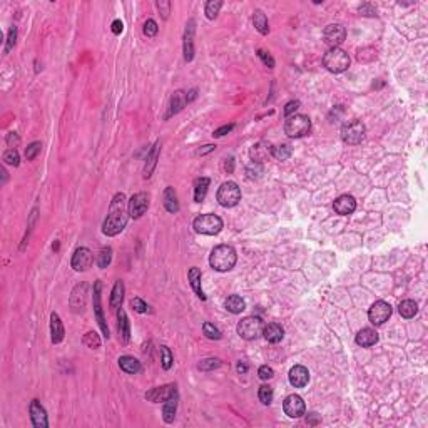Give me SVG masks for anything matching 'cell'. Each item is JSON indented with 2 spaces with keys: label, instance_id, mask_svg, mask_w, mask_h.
I'll list each match as a JSON object with an SVG mask.
<instances>
[{
  "label": "cell",
  "instance_id": "6da1fadb",
  "mask_svg": "<svg viewBox=\"0 0 428 428\" xmlns=\"http://www.w3.org/2000/svg\"><path fill=\"white\" fill-rule=\"evenodd\" d=\"M127 202L129 201H125V196L122 193H117L112 197L111 207H109V214L102 226V233L106 236H116L125 228L127 219H129Z\"/></svg>",
  "mask_w": 428,
  "mask_h": 428
},
{
  "label": "cell",
  "instance_id": "7a4b0ae2",
  "mask_svg": "<svg viewBox=\"0 0 428 428\" xmlns=\"http://www.w3.org/2000/svg\"><path fill=\"white\" fill-rule=\"evenodd\" d=\"M236 261H238V256H236V251L233 246L229 244H219L212 249L211 258H209V265L212 270H216L219 273L229 271L233 270Z\"/></svg>",
  "mask_w": 428,
  "mask_h": 428
},
{
  "label": "cell",
  "instance_id": "3957f363",
  "mask_svg": "<svg viewBox=\"0 0 428 428\" xmlns=\"http://www.w3.org/2000/svg\"><path fill=\"white\" fill-rule=\"evenodd\" d=\"M323 65H325L330 72H334V74L345 72V70L350 67V56L339 47L330 49V51L323 56Z\"/></svg>",
  "mask_w": 428,
  "mask_h": 428
},
{
  "label": "cell",
  "instance_id": "277c9868",
  "mask_svg": "<svg viewBox=\"0 0 428 428\" xmlns=\"http://www.w3.org/2000/svg\"><path fill=\"white\" fill-rule=\"evenodd\" d=\"M311 129V120L305 114H293L286 119L284 122V133L291 139H298L310 133Z\"/></svg>",
  "mask_w": 428,
  "mask_h": 428
},
{
  "label": "cell",
  "instance_id": "5b68a950",
  "mask_svg": "<svg viewBox=\"0 0 428 428\" xmlns=\"http://www.w3.org/2000/svg\"><path fill=\"white\" fill-rule=\"evenodd\" d=\"M193 228L199 234L214 236L223 229V219L216 214H201L194 219Z\"/></svg>",
  "mask_w": 428,
  "mask_h": 428
},
{
  "label": "cell",
  "instance_id": "8992f818",
  "mask_svg": "<svg viewBox=\"0 0 428 428\" xmlns=\"http://www.w3.org/2000/svg\"><path fill=\"white\" fill-rule=\"evenodd\" d=\"M218 202L224 207H234L241 201V189L234 181H228V183L221 184V188L218 189Z\"/></svg>",
  "mask_w": 428,
  "mask_h": 428
},
{
  "label": "cell",
  "instance_id": "52a82bcc",
  "mask_svg": "<svg viewBox=\"0 0 428 428\" xmlns=\"http://www.w3.org/2000/svg\"><path fill=\"white\" fill-rule=\"evenodd\" d=\"M263 330H265V325L258 316H248L238 323V334L243 339H256Z\"/></svg>",
  "mask_w": 428,
  "mask_h": 428
},
{
  "label": "cell",
  "instance_id": "ba28073f",
  "mask_svg": "<svg viewBox=\"0 0 428 428\" xmlns=\"http://www.w3.org/2000/svg\"><path fill=\"white\" fill-rule=\"evenodd\" d=\"M365 134H366V127L365 124L361 122V120H351V122L345 124L343 129H341V139L347 142V144H360L361 141L365 139Z\"/></svg>",
  "mask_w": 428,
  "mask_h": 428
},
{
  "label": "cell",
  "instance_id": "9c48e42d",
  "mask_svg": "<svg viewBox=\"0 0 428 428\" xmlns=\"http://www.w3.org/2000/svg\"><path fill=\"white\" fill-rule=\"evenodd\" d=\"M392 316V306H390L387 301H375V303L371 305V308L368 311V318L370 321L373 323L375 326H380L383 325L385 321H388V318Z\"/></svg>",
  "mask_w": 428,
  "mask_h": 428
},
{
  "label": "cell",
  "instance_id": "30bf717a",
  "mask_svg": "<svg viewBox=\"0 0 428 428\" xmlns=\"http://www.w3.org/2000/svg\"><path fill=\"white\" fill-rule=\"evenodd\" d=\"M147 207H149V194L147 193H137L127 202L129 216L133 219H139L147 211Z\"/></svg>",
  "mask_w": 428,
  "mask_h": 428
},
{
  "label": "cell",
  "instance_id": "8fae6325",
  "mask_svg": "<svg viewBox=\"0 0 428 428\" xmlns=\"http://www.w3.org/2000/svg\"><path fill=\"white\" fill-rule=\"evenodd\" d=\"M323 37H325L326 46H330V49L338 47L339 44H343L345 39H347V30L341 24H330L323 32Z\"/></svg>",
  "mask_w": 428,
  "mask_h": 428
},
{
  "label": "cell",
  "instance_id": "7c38bea8",
  "mask_svg": "<svg viewBox=\"0 0 428 428\" xmlns=\"http://www.w3.org/2000/svg\"><path fill=\"white\" fill-rule=\"evenodd\" d=\"M283 410L289 418H299V416L305 415L306 407H305L303 398H301L299 395H289V397L284 398Z\"/></svg>",
  "mask_w": 428,
  "mask_h": 428
},
{
  "label": "cell",
  "instance_id": "4fadbf2b",
  "mask_svg": "<svg viewBox=\"0 0 428 428\" xmlns=\"http://www.w3.org/2000/svg\"><path fill=\"white\" fill-rule=\"evenodd\" d=\"M101 289H102V283H101V281H96V284H94V313H96V318H97L99 326H101V330H102V334L109 339V336H111V331H109V326H107V323H106V318H104L102 303H101Z\"/></svg>",
  "mask_w": 428,
  "mask_h": 428
},
{
  "label": "cell",
  "instance_id": "5bb4252c",
  "mask_svg": "<svg viewBox=\"0 0 428 428\" xmlns=\"http://www.w3.org/2000/svg\"><path fill=\"white\" fill-rule=\"evenodd\" d=\"M87 289H89L87 283H80L72 289V294H70V299H69V305H70L72 313L84 311L85 303H87Z\"/></svg>",
  "mask_w": 428,
  "mask_h": 428
},
{
  "label": "cell",
  "instance_id": "9a60e30c",
  "mask_svg": "<svg viewBox=\"0 0 428 428\" xmlns=\"http://www.w3.org/2000/svg\"><path fill=\"white\" fill-rule=\"evenodd\" d=\"M92 263H94V254H92V251L87 248H79V249H75L70 265H72L75 271H87L92 266Z\"/></svg>",
  "mask_w": 428,
  "mask_h": 428
},
{
  "label": "cell",
  "instance_id": "2e32d148",
  "mask_svg": "<svg viewBox=\"0 0 428 428\" xmlns=\"http://www.w3.org/2000/svg\"><path fill=\"white\" fill-rule=\"evenodd\" d=\"M174 395H178V388H176V385H164V387H156V388H152L151 392H147L146 393V398L149 400V402L152 403H164L167 398H171L174 397Z\"/></svg>",
  "mask_w": 428,
  "mask_h": 428
},
{
  "label": "cell",
  "instance_id": "e0dca14e",
  "mask_svg": "<svg viewBox=\"0 0 428 428\" xmlns=\"http://www.w3.org/2000/svg\"><path fill=\"white\" fill-rule=\"evenodd\" d=\"M29 411H30L32 425H34L35 428H47L49 426L47 411H46V408L42 407V403L39 402V400H32Z\"/></svg>",
  "mask_w": 428,
  "mask_h": 428
},
{
  "label": "cell",
  "instance_id": "ac0fdd59",
  "mask_svg": "<svg viewBox=\"0 0 428 428\" xmlns=\"http://www.w3.org/2000/svg\"><path fill=\"white\" fill-rule=\"evenodd\" d=\"M289 383L294 387V388H303L308 385L310 381V371L306 366L303 365H294L291 370H289Z\"/></svg>",
  "mask_w": 428,
  "mask_h": 428
},
{
  "label": "cell",
  "instance_id": "d6986e66",
  "mask_svg": "<svg viewBox=\"0 0 428 428\" xmlns=\"http://www.w3.org/2000/svg\"><path fill=\"white\" fill-rule=\"evenodd\" d=\"M194 25L196 22L191 19L184 30V60L191 62L194 59Z\"/></svg>",
  "mask_w": 428,
  "mask_h": 428
},
{
  "label": "cell",
  "instance_id": "ffe728a7",
  "mask_svg": "<svg viewBox=\"0 0 428 428\" xmlns=\"http://www.w3.org/2000/svg\"><path fill=\"white\" fill-rule=\"evenodd\" d=\"M333 209L339 216H348L355 209H356V201L353 196H348V194H343L339 196L336 201L333 202Z\"/></svg>",
  "mask_w": 428,
  "mask_h": 428
},
{
  "label": "cell",
  "instance_id": "44dd1931",
  "mask_svg": "<svg viewBox=\"0 0 428 428\" xmlns=\"http://www.w3.org/2000/svg\"><path fill=\"white\" fill-rule=\"evenodd\" d=\"M186 104H188V101H186V92L184 91H176L174 94L171 96V101H169V109H167V114L164 116V119H169V117H173L176 116L178 112H181L183 109L186 107Z\"/></svg>",
  "mask_w": 428,
  "mask_h": 428
},
{
  "label": "cell",
  "instance_id": "7402d4cb",
  "mask_svg": "<svg viewBox=\"0 0 428 428\" xmlns=\"http://www.w3.org/2000/svg\"><path fill=\"white\" fill-rule=\"evenodd\" d=\"M159 152H161V142H156L154 146H152V149L147 152V157H146V164H144V178H151L152 171L156 169V164H157V159H159Z\"/></svg>",
  "mask_w": 428,
  "mask_h": 428
},
{
  "label": "cell",
  "instance_id": "603a6c76",
  "mask_svg": "<svg viewBox=\"0 0 428 428\" xmlns=\"http://www.w3.org/2000/svg\"><path fill=\"white\" fill-rule=\"evenodd\" d=\"M117 331H119V338L122 339L124 343H127L131 339V325H129V318L125 315V311L120 308L117 310Z\"/></svg>",
  "mask_w": 428,
  "mask_h": 428
},
{
  "label": "cell",
  "instance_id": "cb8c5ba5",
  "mask_svg": "<svg viewBox=\"0 0 428 428\" xmlns=\"http://www.w3.org/2000/svg\"><path fill=\"white\" fill-rule=\"evenodd\" d=\"M356 343L363 348H370L378 343V333L375 330H371V328H363V330H360L358 334H356Z\"/></svg>",
  "mask_w": 428,
  "mask_h": 428
},
{
  "label": "cell",
  "instance_id": "d4e9b609",
  "mask_svg": "<svg viewBox=\"0 0 428 428\" xmlns=\"http://www.w3.org/2000/svg\"><path fill=\"white\" fill-rule=\"evenodd\" d=\"M271 151L273 147L268 146L266 142H258V144L253 146V149H251V159H253V162L261 164L271 156Z\"/></svg>",
  "mask_w": 428,
  "mask_h": 428
},
{
  "label": "cell",
  "instance_id": "484cf974",
  "mask_svg": "<svg viewBox=\"0 0 428 428\" xmlns=\"http://www.w3.org/2000/svg\"><path fill=\"white\" fill-rule=\"evenodd\" d=\"M64 325L62 321H60V318L57 313H52L51 315V338H52V343H60L64 339Z\"/></svg>",
  "mask_w": 428,
  "mask_h": 428
},
{
  "label": "cell",
  "instance_id": "4316f807",
  "mask_svg": "<svg viewBox=\"0 0 428 428\" xmlns=\"http://www.w3.org/2000/svg\"><path fill=\"white\" fill-rule=\"evenodd\" d=\"M263 334H265V338L270 343H279L284 336V330L281 325H278V323H270V325L265 326Z\"/></svg>",
  "mask_w": 428,
  "mask_h": 428
},
{
  "label": "cell",
  "instance_id": "83f0119b",
  "mask_svg": "<svg viewBox=\"0 0 428 428\" xmlns=\"http://www.w3.org/2000/svg\"><path fill=\"white\" fill-rule=\"evenodd\" d=\"M119 366H120V370L129 373V375H136V373L141 371V361L134 358V356H120Z\"/></svg>",
  "mask_w": 428,
  "mask_h": 428
},
{
  "label": "cell",
  "instance_id": "f1b7e54d",
  "mask_svg": "<svg viewBox=\"0 0 428 428\" xmlns=\"http://www.w3.org/2000/svg\"><path fill=\"white\" fill-rule=\"evenodd\" d=\"M188 278H189V283H191L193 291L199 296L201 299H206V294H204V291H202V286H201V270L199 268H191L189 273H188Z\"/></svg>",
  "mask_w": 428,
  "mask_h": 428
},
{
  "label": "cell",
  "instance_id": "f546056e",
  "mask_svg": "<svg viewBox=\"0 0 428 428\" xmlns=\"http://www.w3.org/2000/svg\"><path fill=\"white\" fill-rule=\"evenodd\" d=\"M162 199H164V207H166L169 212H178L179 211V201H178V194H176L174 188H171V186L166 188Z\"/></svg>",
  "mask_w": 428,
  "mask_h": 428
},
{
  "label": "cell",
  "instance_id": "4dcf8cb0",
  "mask_svg": "<svg viewBox=\"0 0 428 428\" xmlns=\"http://www.w3.org/2000/svg\"><path fill=\"white\" fill-rule=\"evenodd\" d=\"M122 299H124V283L116 281L112 288V294H111V301H109V305H111V310L116 311L120 308V305H122Z\"/></svg>",
  "mask_w": 428,
  "mask_h": 428
},
{
  "label": "cell",
  "instance_id": "1f68e13d",
  "mask_svg": "<svg viewBox=\"0 0 428 428\" xmlns=\"http://www.w3.org/2000/svg\"><path fill=\"white\" fill-rule=\"evenodd\" d=\"M176 408H178V395L167 398L164 402V408H162V416L166 423H173L176 418Z\"/></svg>",
  "mask_w": 428,
  "mask_h": 428
},
{
  "label": "cell",
  "instance_id": "d6a6232c",
  "mask_svg": "<svg viewBox=\"0 0 428 428\" xmlns=\"http://www.w3.org/2000/svg\"><path fill=\"white\" fill-rule=\"evenodd\" d=\"M209 184H211L209 178H197V179L194 181V201H196V202H202V201H204Z\"/></svg>",
  "mask_w": 428,
  "mask_h": 428
},
{
  "label": "cell",
  "instance_id": "836d02e7",
  "mask_svg": "<svg viewBox=\"0 0 428 428\" xmlns=\"http://www.w3.org/2000/svg\"><path fill=\"white\" fill-rule=\"evenodd\" d=\"M224 306H226V310H228L229 313H233V315H238V313L244 311L246 303H244V299L241 298V296L231 294L226 301H224Z\"/></svg>",
  "mask_w": 428,
  "mask_h": 428
},
{
  "label": "cell",
  "instance_id": "e575fe53",
  "mask_svg": "<svg viewBox=\"0 0 428 428\" xmlns=\"http://www.w3.org/2000/svg\"><path fill=\"white\" fill-rule=\"evenodd\" d=\"M253 24L256 27V30L260 32L261 35H268L270 34V24H268L266 15L263 14V10H254L253 14Z\"/></svg>",
  "mask_w": 428,
  "mask_h": 428
},
{
  "label": "cell",
  "instance_id": "d590c367",
  "mask_svg": "<svg viewBox=\"0 0 428 428\" xmlns=\"http://www.w3.org/2000/svg\"><path fill=\"white\" fill-rule=\"evenodd\" d=\"M398 311L403 318H413L416 315V311H418V305L413 299H405L400 303Z\"/></svg>",
  "mask_w": 428,
  "mask_h": 428
},
{
  "label": "cell",
  "instance_id": "8d00e7d4",
  "mask_svg": "<svg viewBox=\"0 0 428 428\" xmlns=\"http://www.w3.org/2000/svg\"><path fill=\"white\" fill-rule=\"evenodd\" d=\"M291 146L289 144H281V146H276V147H273V151H271V156L274 159H278V161H286V159H289V156H291Z\"/></svg>",
  "mask_w": 428,
  "mask_h": 428
},
{
  "label": "cell",
  "instance_id": "74e56055",
  "mask_svg": "<svg viewBox=\"0 0 428 428\" xmlns=\"http://www.w3.org/2000/svg\"><path fill=\"white\" fill-rule=\"evenodd\" d=\"M221 7H223L221 0H209V2L206 4V7H204L206 17L209 19V20H214V19L218 17V14H219V10H221Z\"/></svg>",
  "mask_w": 428,
  "mask_h": 428
},
{
  "label": "cell",
  "instance_id": "f35d334b",
  "mask_svg": "<svg viewBox=\"0 0 428 428\" xmlns=\"http://www.w3.org/2000/svg\"><path fill=\"white\" fill-rule=\"evenodd\" d=\"M111 261H112V249L111 248H102L101 249V253H99L97 256V265L99 268H107L109 265H111Z\"/></svg>",
  "mask_w": 428,
  "mask_h": 428
},
{
  "label": "cell",
  "instance_id": "ab89813d",
  "mask_svg": "<svg viewBox=\"0 0 428 428\" xmlns=\"http://www.w3.org/2000/svg\"><path fill=\"white\" fill-rule=\"evenodd\" d=\"M84 345L87 348H92V350H96L101 347V338H99V334L96 331H89V333H85L84 334Z\"/></svg>",
  "mask_w": 428,
  "mask_h": 428
},
{
  "label": "cell",
  "instance_id": "60d3db41",
  "mask_svg": "<svg viewBox=\"0 0 428 428\" xmlns=\"http://www.w3.org/2000/svg\"><path fill=\"white\" fill-rule=\"evenodd\" d=\"M273 388L268 387V385H263L260 387V392H258V398H260V402L263 405H270L273 402Z\"/></svg>",
  "mask_w": 428,
  "mask_h": 428
},
{
  "label": "cell",
  "instance_id": "b9f144b4",
  "mask_svg": "<svg viewBox=\"0 0 428 428\" xmlns=\"http://www.w3.org/2000/svg\"><path fill=\"white\" fill-rule=\"evenodd\" d=\"M4 162L5 164H9V166H14V167H17L19 164H20V157H19V152L17 149H7L4 152Z\"/></svg>",
  "mask_w": 428,
  "mask_h": 428
},
{
  "label": "cell",
  "instance_id": "7bdbcfd3",
  "mask_svg": "<svg viewBox=\"0 0 428 428\" xmlns=\"http://www.w3.org/2000/svg\"><path fill=\"white\" fill-rule=\"evenodd\" d=\"M221 365H223L221 360H218V358H206V360H202L199 365H197V368H199L201 371H211V370L219 368Z\"/></svg>",
  "mask_w": 428,
  "mask_h": 428
},
{
  "label": "cell",
  "instance_id": "ee69618b",
  "mask_svg": "<svg viewBox=\"0 0 428 428\" xmlns=\"http://www.w3.org/2000/svg\"><path fill=\"white\" fill-rule=\"evenodd\" d=\"M202 331H204V334L209 339H221V336H223L221 331H219L212 323H204V325H202Z\"/></svg>",
  "mask_w": 428,
  "mask_h": 428
},
{
  "label": "cell",
  "instance_id": "f6af8a7d",
  "mask_svg": "<svg viewBox=\"0 0 428 428\" xmlns=\"http://www.w3.org/2000/svg\"><path fill=\"white\" fill-rule=\"evenodd\" d=\"M40 149H42L40 142H32V144L27 146V149H25V159H27V161H32V159H35V156L39 154Z\"/></svg>",
  "mask_w": 428,
  "mask_h": 428
},
{
  "label": "cell",
  "instance_id": "bcb514c9",
  "mask_svg": "<svg viewBox=\"0 0 428 428\" xmlns=\"http://www.w3.org/2000/svg\"><path fill=\"white\" fill-rule=\"evenodd\" d=\"M161 355H162V368L164 370H169L173 366V355H171V350L167 347H161Z\"/></svg>",
  "mask_w": 428,
  "mask_h": 428
},
{
  "label": "cell",
  "instance_id": "7dc6e473",
  "mask_svg": "<svg viewBox=\"0 0 428 428\" xmlns=\"http://www.w3.org/2000/svg\"><path fill=\"white\" fill-rule=\"evenodd\" d=\"M15 40H17V27H12L9 30V37H7V44H5V54H9L15 46Z\"/></svg>",
  "mask_w": 428,
  "mask_h": 428
},
{
  "label": "cell",
  "instance_id": "c3c4849f",
  "mask_svg": "<svg viewBox=\"0 0 428 428\" xmlns=\"http://www.w3.org/2000/svg\"><path fill=\"white\" fill-rule=\"evenodd\" d=\"M157 24H156V20H152V19H149V20H146V24H144V35H147V37H154L156 34H157Z\"/></svg>",
  "mask_w": 428,
  "mask_h": 428
},
{
  "label": "cell",
  "instance_id": "681fc988",
  "mask_svg": "<svg viewBox=\"0 0 428 428\" xmlns=\"http://www.w3.org/2000/svg\"><path fill=\"white\" fill-rule=\"evenodd\" d=\"M131 306H133V310L137 311V313H147V311H149V306H147L141 298H133V299H131Z\"/></svg>",
  "mask_w": 428,
  "mask_h": 428
},
{
  "label": "cell",
  "instance_id": "f907efd6",
  "mask_svg": "<svg viewBox=\"0 0 428 428\" xmlns=\"http://www.w3.org/2000/svg\"><path fill=\"white\" fill-rule=\"evenodd\" d=\"M258 57L263 60V64H265L266 67H270V69L274 67V59L271 57L270 52H266V51H263V49H260V51H258Z\"/></svg>",
  "mask_w": 428,
  "mask_h": 428
},
{
  "label": "cell",
  "instance_id": "816d5d0a",
  "mask_svg": "<svg viewBox=\"0 0 428 428\" xmlns=\"http://www.w3.org/2000/svg\"><path fill=\"white\" fill-rule=\"evenodd\" d=\"M157 9H159V12L162 14V17L164 19H167L169 17V14H171V2H167V0H157Z\"/></svg>",
  "mask_w": 428,
  "mask_h": 428
},
{
  "label": "cell",
  "instance_id": "f5cc1de1",
  "mask_svg": "<svg viewBox=\"0 0 428 428\" xmlns=\"http://www.w3.org/2000/svg\"><path fill=\"white\" fill-rule=\"evenodd\" d=\"M258 375H260L261 380H271V378L274 376V371L271 366H268V365H263L260 370H258Z\"/></svg>",
  "mask_w": 428,
  "mask_h": 428
},
{
  "label": "cell",
  "instance_id": "db71d44e",
  "mask_svg": "<svg viewBox=\"0 0 428 428\" xmlns=\"http://www.w3.org/2000/svg\"><path fill=\"white\" fill-rule=\"evenodd\" d=\"M298 107H299V101H289L286 106H284V116L286 117L293 116L294 111H298Z\"/></svg>",
  "mask_w": 428,
  "mask_h": 428
},
{
  "label": "cell",
  "instance_id": "11a10c76",
  "mask_svg": "<svg viewBox=\"0 0 428 428\" xmlns=\"http://www.w3.org/2000/svg\"><path fill=\"white\" fill-rule=\"evenodd\" d=\"M233 129H234V124H226V125H223V127H219V129L214 131L212 136L214 137H223V136H226L228 133H231Z\"/></svg>",
  "mask_w": 428,
  "mask_h": 428
},
{
  "label": "cell",
  "instance_id": "9f6ffc18",
  "mask_svg": "<svg viewBox=\"0 0 428 428\" xmlns=\"http://www.w3.org/2000/svg\"><path fill=\"white\" fill-rule=\"evenodd\" d=\"M20 142V139H19V136L15 134V133H10L9 136H7V144L12 147V149H15V146H17Z\"/></svg>",
  "mask_w": 428,
  "mask_h": 428
},
{
  "label": "cell",
  "instance_id": "6f0895ef",
  "mask_svg": "<svg viewBox=\"0 0 428 428\" xmlns=\"http://www.w3.org/2000/svg\"><path fill=\"white\" fill-rule=\"evenodd\" d=\"M122 29H124V24H122L120 20H114V22H112V32H114L116 35H119L120 32H122Z\"/></svg>",
  "mask_w": 428,
  "mask_h": 428
},
{
  "label": "cell",
  "instance_id": "680465c9",
  "mask_svg": "<svg viewBox=\"0 0 428 428\" xmlns=\"http://www.w3.org/2000/svg\"><path fill=\"white\" fill-rule=\"evenodd\" d=\"M214 149H216V146H214V144H207V146L202 147V149L197 151V154H199V156H204V154H207V152H211V151H214Z\"/></svg>",
  "mask_w": 428,
  "mask_h": 428
},
{
  "label": "cell",
  "instance_id": "91938a15",
  "mask_svg": "<svg viewBox=\"0 0 428 428\" xmlns=\"http://www.w3.org/2000/svg\"><path fill=\"white\" fill-rule=\"evenodd\" d=\"M196 97H197V89H193V91H189L188 94H186V101H188V104H189V102H193Z\"/></svg>",
  "mask_w": 428,
  "mask_h": 428
},
{
  "label": "cell",
  "instance_id": "94428289",
  "mask_svg": "<svg viewBox=\"0 0 428 428\" xmlns=\"http://www.w3.org/2000/svg\"><path fill=\"white\" fill-rule=\"evenodd\" d=\"M224 169H226L228 173H233V157H229L226 164H224Z\"/></svg>",
  "mask_w": 428,
  "mask_h": 428
},
{
  "label": "cell",
  "instance_id": "6125c7cd",
  "mask_svg": "<svg viewBox=\"0 0 428 428\" xmlns=\"http://www.w3.org/2000/svg\"><path fill=\"white\" fill-rule=\"evenodd\" d=\"M248 371V366H246L243 361H239L238 363V373H241V375H244V373Z\"/></svg>",
  "mask_w": 428,
  "mask_h": 428
},
{
  "label": "cell",
  "instance_id": "be15d7a7",
  "mask_svg": "<svg viewBox=\"0 0 428 428\" xmlns=\"http://www.w3.org/2000/svg\"><path fill=\"white\" fill-rule=\"evenodd\" d=\"M315 415H316V413H310V418H311L310 423H311V425H316V423H318V420L315 418Z\"/></svg>",
  "mask_w": 428,
  "mask_h": 428
}]
</instances>
